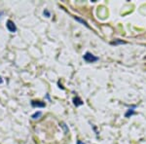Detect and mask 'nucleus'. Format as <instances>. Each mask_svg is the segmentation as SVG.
I'll return each instance as SVG.
<instances>
[{
    "instance_id": "f257e3e1",
    "label": "nucleus",
    "mask_w": 146,
    "mask_h": 144,
    "mask_svg": "<svg viewBox=\"0 0 146 144\" xmlns=\"http://www.w3.org/2000/svg\"><path fill=\"white\" fill-rule=\"evenodd\" d=\"M83 58H84L85 61H87V62H90V63L96 62V61H98V60H100L98 56L93 55V54L90 53V52H87V53L83 56Z\"/></svg>"
},
{
    "instance_id": "f03ea898",
    "label": "nucleus",
    "mask_w": 146,
    "mask_h": 144,
    "mask_svg": "<svg viewBox=\"0 0 146 144\" xmlns=\"http://www.w3.org/2000/svg\"><path fill=\"white\" fill-rule=\"evenodd\" d=\"M6 27H7V29L9 30L10 32H16L17 31V27H16V25L14 23V22H12L11 20H8L7 21V23H6Z\"/></svg>"
},
{
    "instance_id": "7ed1b4c3",
    "label": "nucleus",
    "mask_w": 146,
    "mask_h": 144,
    "mask_svg": "<svg viewBox=\"0 0 146 144\" xmlns=\"http://www.w3.org/2000/svg\"><path fill=\"white\" fill-rule=\"evenodd\" d=\"M31 106L32 107H45L46 103L43 102V101H40V100H32L31 101Z\"/></svg>"
},
{
    "instance_id": "20e7f679",
    "label": "nucleus",
    "mask_w": 146,
    "mask_h": 144,
    "mask_svg": "<svg viewBox=\"0 0 146 144\" xmlns=\"http://www.w3.org/2000/svg\"><path fill=\"white\" fill-rule=\"evenodd\" d=\"M73 104H74L76 107H78V106H81L84 104L83 100H81V98H79V96H75V98H73Z\"/></svg>"
},
{
    "instance_id": "39448f33",
    "label": "nucleus",
    "mask_w": 146,
    "mask_h": 144,
    "mask_svg": "<svg viewBox=\"0 0 146 144\" xmlns=\"http://www.w3.org/2000/svg\"><path fill=\"white\" fill-rule=\"evenodd\" d=\"M135 106H133V108H129V109L127 110V112L125 113V117L126 118H131V116L135 114Z\"/></svg>"
},
{
    "instance_id": "423d86ee",
    "label": "nucleus",
    "mask_w": 146,
    "mask_h": 144,
    "mask_svg": "<svg viewBox=\"0 0 146 144\" xmlns=\"http://www.w3.org/2000/svg\"><path fill=\"white\" fill-rule=\"evenodd\" d=\"M121 44H126V42L123 41V40H120V39H115V41L111 42V45H115V46H117V45H121Z\"/></svg>"
},
{
    "instance_id": "0eeeda50",
    "label": "nucleus",
    "mask_w": 146,
    "mask_h": 144,
    "mask_svg": "<svg viewBox=\"0 0 146 144\" xmlns=\"http://www.w3.org/2000/svg\"><path fill=\"white\" fill-rule=\"evenodd\" d=\"M74 19H75V20H76V21H78V22L82 23L84 25H86L87 27H89V28H90V27H89V25H88V23H87V22H85L84 20H82V19H80V18H78V17H74Z\"/></svg>"
},
{
    "instance_id": "6e6552de",
    "label": "nucleus",
    "mask_w": 146,
    "mask_h": 144,
    "mask_svg": "<svg viewBox=\"0 0 146 144\" xmlns=\"http://www.w3.org/2000/svg\"><path fill=\"white\" fill-rule=\"evenodd\" d=\"M41 115H42V112H40V111H39V112H35L34 114L32 115V118H33V119H38Z\"/></svg>"
},
{
    "instance_id": "1a4fd4ad",
    "label": "nucleus",
    "mask_w": 146,
    "mask_h": 144,
    "mask_svg": "<svg viewBox=\"0 0 146 144\" xmlns=\"http://www.w3.org/2000/svg\"><path fill=\"white\" fill-rule=\"evenodd\" d=\"M43 14H44V16H46L47 18H50L51 17V14H50V12H49L48 10H45L43 12Z\"/></svg>"
},
{
    "instance_id": "9d476101",
    "label": "nucleus",
    "mask_w": 146,
    "mask_h": 144,
    "mask_svg": "<svg viewBox=\"0 0 146 144\" xmlns=\"http://www.w3.org/2000/svg\"><path fill=\"white\" fill-rule=\"evenodd\" d=\"M76 144H85L84 142H82V141L81 140H78V141H77V143Z\"/></svg>"
},
{
    "instance_id": "9b49d317",
    "label": "nucleus",
    "mask_w": 146,
    "mask_h": 144,
    "mask_svg": "<svg viewBox=\"0 0 146 144\" xmlns=\"http://www.w3.org/2000/svg\"><path fill=\"white\" fill-rule=\"evenodd\" d=\"M2 83H3V80H2L1 77H0V84H2Z\"/></svg>"
}]
</instances>
